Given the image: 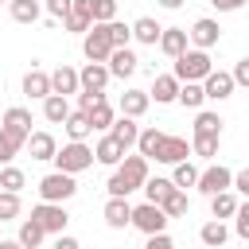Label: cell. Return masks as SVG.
<instances>
[{
	"label": "cell",
	"mask_w": 249,
	"mask_h": 249,
	"mask_svg": "<svg viewBox=\"0 0 249 249\" xmlns=\"http://www.w3.org/2000/svg\"><path fill=\"white\" fill-rule=\"evenodd\" d=\"M144 183H148V160H144V156H124V160L117 163V171L109 175L105 191H109V198H128V195L140 191Z\"/></svg>",
	"instance_id": "1"
},
{
	"label": "cell",
	"mask_w": 249,
	"mask_h": 249,
	"mask_svg": "<svg viewBox=\"0 0 249 249\" xmlns=\"http://www.w3.org/2000/svg\"><path fill=\"white\" fill-rule=\"evenodd\" d=\"M210 70H214L210 54H206V51H195V47H187V51L175 58V70H171V74H175V82L183 86V82H202Z\"/></svg>",
	"instance_id": "2"
},
{
	"label": "cell",
	"mask_w": 249,
	"mask_h": 249,
	"mask_svg": "<svg viewBox=\"0 0 249 249\" xmlns=\"http://www.w3.org/2000/svg\"><path fill=\"white\" fill-rule=\"evenodd\" d=\"M54 167L66 171V175H78V171L93 167V148H89L86 140H70V144H62V148L54 152Z\"/></svg>",
	"instance_id": "3"
},
{
	"label": "cell",
	"mask_w": 249,
	"mask_h": 249,
	"mask_svg": "<svg viewBox=\"0 0 249 249\" xmlns=\"http://www.w3.org/2000/svg\"><path fill=\"white\" fill-rule=\"evenodd\" d=\"M78 195V183H74V175H66V171H51V175H43L39 179V198L43 202H66V198H74Z\"/></svg>",
	"instance_id": "4"
},
{
	"label": "cell",
	"mask_w": 249,
	"mask_h": 249,
	"mask_svg": "<svg viewBox=\"0 0 249 249\" xmlns=\"http://www.w3.org/2000/svg\"><path fill=\"white\" fill-rule=\"evenodd\" d=\"M0 132H4V136H8L16 148H27V136H31V113H27L23 105H12V109L4 113Z\"/></svg>",
	"instance_id": "5"
},
{
	"label": "cell",
	"mask_w": 249,
	"mask_h": 249,
	"mask_svg": "<svg viewBox=\"0 0 249 249\" xmlns=\"http://www.w3.org/2000/svg\"><path fill=\"white\" fill-rule=\"evenodd\" d=\"M167 214H163V206H156V202H140V206H132V226L140 230V233H167Z\"/></svg>",
	"instance_id": "6"
},
{
	"label": "cell",
	"mask_w": 249,
	"mask_h": 249,
	"mask_svg": "<svg viewBox=\"0 0 249 249\" xmlns=\"http://www.w3.org/2000/svg\"><path fill=\"white\" fill-rule=\"evenodd\" d=\"M206 198H214V195H222V191H233V171L226 167V163H210L206 171H198V183H195Z\"/></svg>",
	"instance_id": "7"
},
{
	"label": "cell",
	"mask_w": 249,
	"mask_h": 249,
	"mask_svg": "<svg viewBox=\"0 0 249 249\" xmlns=\"http://www.w3.org/2000/svg\"><path fill=\"white\" fill-rule=\"evenodd\" d=\"M31 218L43 226V233H54V237L66 233V222H70V214H66L58 202H39V206L31 210Z\"/></svg>",
	"instance_id": "8"
},
{
	"label": "cell",
	"mask_w": 249,
	"mask_h": 249,
	"mask_svg": "<svg viewBox=\"0 0 249 249\" xmlns=\"http://www.w3.org/2000/svg\"><path fill=\"white\" fill-rule=\"evenodd\" d=\"M82 51H86L89 62H105V58L113 54V43H109V35H105V23H93V27L82 35Z\"/></svg>",
	"instance_id": "9"
},
{
	"label": "cell",
	"mask_w": 249,
	"mask_h": 249,
	"mask_svg": "<svg viewBox=\"0 0 249 249\" xmlns=\"http://www.w3.org/2000/svg\"><path fill=\"white\" fill-rule=\"evenodd\" d=\"M187 156H191V144H187V136H163L152 160H156V163H171V167H175V163H183Z\"/></svg>",
	"instance_id": "10"
},
{
	"label": "cell",
	"mask_w": 249,
	"mask_h": 249,
	"mask_svg": "<svg viewBox=\"0 0 249 249\" xmlns=\"http://www.w3.org/2000/svg\"><path fill=\"white\" fill-rule=\"evenodd\" d=\"M105 66H109V78H128V74H136L140 58H136L132 47H113V54L105 58Z\"/></svg>",
	"instance_id": "11"
},
{
	"label": "cell",
	"mask_w": 249,
	"mask_h": 249,
	"mask_svg": "<svg viewBox=\"0 0 249 249\" xmlns=\"http://www.w3.org/2000/svg\"><path fill=\"white\" fill-rule=\"evenodd\" d=\"M218 35H222L218 19H195V23H191V31H187V39L195 43V51H210V47L218 43Z\"/></svg>",
	"instance_id": "12"
},
{
	"label": "cell",
	"mask_w": 249,
	"mask_h": 249,
	"mask_svg": "<svg viewBox=\"0 0 249 249\" xmlns=\"http://www.w3.org/2000/svg\"><path fill=\"white\" fill-rule=\"evenodd\" d=\"M78 86L89 89V93H105V86H109V66H105V62H86V66L78 70Z\"/></svg>",
	"instance_id": "13"
},
{
	"label": "cell",
	"mask_w": 249,
	"mask_h": 249,
	"mask_svg": "<svg viewBox=\"0 0 249 249\" xmlns=\"http://www.w3.org/2000/svg\"><path fill=\"white\" fill-rule=\"evenodd\" d=\"M202 93H206L210 101H226V97L233 93V78H230L226 70H210V74L202 78Z\"/></svg>",
	"instance_id": "14"
},
{
	"label": "cell",
	"mask_w": 249,
	"mask_h": 249,
	"mask_svg": "<svg viewBox=\"0 0 249 249\" xmlns=\"http://www.w3.org/2000/svg\"><path fill=\"white\" fill-rule=\"evenodd\" d=\"M148 105H152V97H148V89H124L121 93V101H117V109H121V117H144L148 113Z\"/></svg>",
	"instance_id": "15"
},
{
	"label": "cell",
	"mask_w": 249,
	"mask_h": 249,
	"mask_svg": "<svg viewBox=\"0 0 249 249\" xmlns=\"http://www.w3.org/2000/svg\"><path fill=\"white\" fill-rule=\"evenodd\" d=\"M101 218H105V226L124 230V226H132V202L128 198H109L105 210H101Z\"/></svg>",
	"instance_id": "16"
},
{
	"label": "cell",
	"mask_w": 249,
	"mask_h": 249,
	"mask_svg": "<svg viewBox=\"0 0 249 249\" xmlns=\"http://www.w3.org/2000/svg\"><path fill=\"white\" fill-rule=\"evenodd\" d=\"M187 47H191V39H187V27H163V35H160V51H163L167 58H179Z\"/></svg>",
	"instance_id": "17"
},
{
	"label": "cell",
	"mask_w": 249,
	"mask_h": 249,
	"mask_svg": "<svg viewBox=\"0 0 249 249\" xmlns=\"http://www.w3.org/2000/svg\"><path fill=\"white\" fill-rule=\"evenodd\" d=\"M62 27L74 31V35H86V31L93 27V19H89V0H74V4H70V16L62 19Z\"/></svg>",
	"instance_id": "18"
},
{
	"label": "cell",
	"mask_w": 249,
	"mask_h": 249,
	"mask_svg": "<svg viewBox=\"0 0 249 249\" xmlns=\"http://www.w3.org/2000/svg\"><path fill=\"white\" fill-rule=\"evenodd\" d=\"M82 86H78V70L74 66H58L54 74H51V93H58V97H70V93H78Z\"/></svg>",
	"instance_id": "19"
},
{
	"label": "cell",
	"mask_w": 249,
	"mask_h": 249,
	"mask_svg": "<svg viewBox=\"0 0 249 249\" xmlns=\"http://www.w3.org/2000/svg\"><path fill=\"white\" fill-rule=\"evenodd\" d=\"M93 160H97V163H105V167H117V163L124 160V148H121V144L105 132V136L93 144Z\"/></svg>",
	"instance_id": "20"
},
{
	"label": "cell",
	"mask_w": 249,
	"mask_h": 249,
	"mask_svg": "<svg viewBox=\"0 0 249 249\" xmlns=\"http://www.w3.org/2000/svg\"><path fill=\"white\" fill-rule=\"evenodd\" d=\"M23 93L35 97V101H47V97H51V74H43V70H27V74H23Z\"/></svg>",
	"instance_id": "21"
},
{
	"label": "cell",
	"mask_w": 249,
	"mask_h": 249,
	"mask_svg": "<svg viewBox=\"0 0 249 249\" xmlns=\"http://www.w3.org/2000/svg\"><path fill=\"white\" fill-rule=\"evenodd\" d=\"M148 97H156V105L175 101V97H179V82H175V74H156V82H152Z\"/></svg>",
	"instance_id": "22"
},
{
	"label": "cell",
	"mask_w": 249,
	"mask_h": 249,
	"mask_svg": "<svg viewBox=\"0 0 249 249\" xmlns=\"http://www.w3.org/2000/svg\"><path fill=\"white\" fill-rule=\"evenodd\" d=\"M109 136L128 152V148L136 144V136H140V124H136L132 117H117V121H113V128H109Z\"/></svg>",
	"instance_id": "23"
},
{
	"label": "cell",
	"mask_w": 249,
	"mask_h": 249,
	"mask_svg": "<svg viewBox=\"0 0 249 249\" xmlns=\"http://www.w3.org/2000/svg\"><path fill=\"white\" fill-rule=\"evenodd\" d=\"M160 35H163V27H160L152 16H140V19L132 23V39H136V43H144V47H156V43H160Z\"/></svg>",
	"instance_id": "24"
},
{
	"label": "cell",
	"mask_w": 249,
	"mask_h": 249,
	"mask_svg": "<svg viewBox=\"0 0 249 249\" xmlns=\"http://www.w3.org/2000/svg\"><path fill=\"white\" fill-rule=\"evenodd\" d=\"M27 148H31V160H54V152H58V144H54L51 132H31Z\"/></svg>",
	"instance_id": "25"
},
{
	"label": "cell",
	"mask_w": 249,
	"mask_h": 249,
	"mask_svg": "<svg viewBox=\"0 0 249 249\" xmlns=\"http://www.w3.org/2000/svg\"><path fill=\"white\" fill-rule=\"evenodd\" d=\"M198 241H202L206 249H222V245L230 241V230H226V222H218V218H214V222H206V226L198 230Z\"/></svg>",
	"instance_id": "26"
},
{
	"label": "cell",
	"mask_w": 249,
	"mask_h": 249,
	"mask_svg": "<svg viewBox=\"0 0 249 249\" xmlns=\"http://www.w3.org/2000/svg\"><path fill=\"white\" fill-rule=\"evenodd\" d=\"M70 113H74V109H70V101H66V97H58V93H51V97L43 101V117H47L51 124H62Z\"/></svg>",
	"instance_id": "27"
},
{
	"label": "cell",
	"mask_w": 249,
	"mask_h": 249,
	"mask_svg": "<svg viewBox=\"0 0 249 249\" xmlns=\"http://www.w3.org/2000/svg\"><path fill=\"white\" fill-rule=\"evenodd\" d=\"M86 117H89V128H93V132H109V128H113V121H117V113H113V105H109V101L93 105Z\"/></svg>",
	"instance_id": "28"
},
{
	"label": "cell",
	"mask_w": 249,
	"mask_h": 249,
	"mask_svg": "<svg viewBox=\"0 0 249 249\" xmlns=\"http://www.w3.org/2000/svg\"><path fill=\"white\" fill-rule=\"evenodd\" d=\"M43 237H47V233H43V226H39L35 218L19 222V233H16V241H19L23 249H39V245H43Z\"/></svg>",
	"instance_id": "29"
},
{
	"label": "cell",
	"mask_w": 249,
	"mask_h": 249,
	"mask_svg": "<svg viewBox=\"0 0 249 249\" xmlns=\"http://www.w3.org/2000/svg\"><path fill=\"white\" fill-rule=\"evenodd\" d=\"M163 136H167V132H160V128H140V136H136V156H144V160H152Z\"/></svg>",
	"instance_id": "30"
},
{
	"label": "cell",
	"mask_w": 249,
	"mask_h": 249,
	"mask_svg": "<svg viewBox=\"0 0 249 249\" xmlns=\"http://www.w3.org/2000/svg\"><path fill=\"white\" fill-rule=\"evenodd\" d=\"M140 191L148 195V202H156V206H163V198H167L171 191H179V187H175L171 179H160V175H156V179H148V183H144Z\"/></svg>",
	"instance_id": "31"
},
{
	"label": "cell",
	"mask_w": 249,
	"mask_h": 249,
	"mask_svg": "<svg viewBox=\"0 0 249 249\" xmlns=\"http://www.w3.org/2000/svg\"><path fill=\"white\" fill-rule=\"evenodd\" d=\"M8 12H12V19H16V23H35L43 8H39V0H12V4H8Z\"/></svg>",
	"instance_id": "32"
},
{
	"label": "cell",
	"mask_w": 249,
	"mask_h": 249,
	"mask_svg": "<svg viewBox=\"0 0 249 249\" xmlns=\"http://www.w3.org/2000/svg\"><path fill=\"white\" fill-rule=\"evenodd\" d=\"M175 101H179V105H187V109H202V101H206V93H202V82H183Z\"/></svg>",
	"instance_id": "33"
},
{
	"label": "cell",
	"mask_w": 249,
	"mask_h": 249,
	"mask_svg": "<svg viewBox=\"0 0 249 249\" xmlns=\"http://www.w3.org/2000/svg\"><path fill=\"white\" fill-rule=\"evenodd\" d=\"M195 136H222V117L198 109V117H195Z\"/></svg>",
	"instance_id": "34"
},
{
	"label": "cell",
	"mask_w": 249,
	"mask_h": 249,
	"mask_svg": "<svg viewBox=\"0 0 249 249\" xmlns=\"http://www.w3.org/2000/svg\"><path fill=\"white\" fill-rule=\"evenodd\" d=\"M62 128H66V136H70V140H86V136L93 132V128H89V117H86L82 109H78V113H70V117L62 121Z\"/></svg>",
	"instance_id": "35"
},
{
	"label": "cell",
	"mask_w": 249,
	"mask_h": 249,
	"mask_svg": "<svg viewBox=\"0 0 249 249\" xmlns=\"http://www.w3.org/2000/svg\"><path fill=\"white\" fill-rule=\"evenodd\" d=\"M210 210H214L218 222H222V218H233V214H237V195H233V191L214 195V198H210Z\"/></svg>",
	"instance_id": "36"
},
{
	"label": "cell",
	"mask_w": 249,
	"mask_h": 249,
	"mask_svg": "<svg viewBox=\"0 0 249 249\" xmlns=\"http://www.w3.org/2000/svg\"><path fill=\"white\" fill-rule=\"evenodd\" d=\"M171 183H175L179 191L195 187V183H198V167H195V163H187V160H183V163H175V175H171Z\"/></svg>",
	"instance_id": "37"
},
{
	"label": "cell",
	"mask_w": 249,
	"mask_h": 249,
	"mask_svg": "<svg viewBox=\"0 0 249 249\" xmlns=\"http://www.w3.org/2000/svg\"><path fill=\"white\" fill-rule=\"evenodd\" d=\"M23 183H27V179H23V171H19V167H12V163H8V167H0V191L19 195V191H23Z\"/></svg>",
	"instance_id": "38"
},
{
	"label": "cell",
	"mask_w": 249,
	"mask_h": 249,
	"mask_svg": "<svg viewBox=\"0 0 249 249\" xmlns=\"http://www.w3.org/2000/svg\"><path fill=\"white\" fill-rule=\"evenodd\" d=\"M89 19H93V23L117 19V0H89Z\"/></svg>",
	"instance_id": "39"
},
{
	"label": "cell",
	"mask_w": 249,
	"mask_h": 249,
	"mask_svg": "<svg viewBox=\"0 0 249 249\" xmlns=\"http://www.w3.org/2000/svg\"><path fill=\"white\" fill-rule=\"evenodd\" d=\"M105 35H109V43H113V47H128L132 27H128V23H121V19H109V23H105Z\"/></svg>",
	"instance_id": "40"
},
{
	"label": "cell",
	"mask_w": 249,
	"mask_h": 249,
	"mask_svg": "<svg viewBox=\"0 0 249 249\" xmlns=\"http://www.w3.org/2000/svg\"><path fill=\"white\" fill-rule=\"evenodd\" d=\"M187 206H191V202H187V191H171V195L163 198V214H167V218H183Z\"/></svg>",
	"instance_id": "41"
},
{
	"label": "cell",
	"mask_w": 249,
	"mask_h": 249,
	"mask_svg": "<svg viewBox=\"0 0 249 249\" xmlns=\"http://www.w3.org/2000/svg\"><path fill=\"white\" fill-rule=\"evenodd\" d=\"M218 140H222V136H195V140H191V152L202 156V160H214V156H218Z\"/></svg>",
	"instance_id": "42"
},
{
	"label": "cell",
	"mask_w": 249,
	"mask_h": 249,
	"mask_svg": "<svg viewBox=\"0 0 249 249\" xmlns=\"http://www.w3.org/2000/svg\"><path fill=\"white\" fill-rule=\"evenodd\" d=\"M19 218V195L0 191V222H16Z\"/></svg>",
	"instance_id": "43"
},
{
	"label": "cell",
	"mask_w": 249,
	"mask_h": 249,
	"mask_svg": "<svg viewBox=\"0 0 249 249\" xmlns=\"http://www.w3.org/2000/svg\"><path fill=\"white\" fill-rule=\"evenodd\" d=\"M233 233L249 245V198H245V202H237V214H233Z\"/></svg>",
	"instance_id": "44"
},
{
	"label": "cell",
	"mask_w": 249,
	"mask_h": 249,
	"mask_svg": "<svg viewBox=\"0 0 249 249\" xmlns=\"http://www.w3.org/2000/svg\"><path fill=\"white\" fill-rule=\"evenodd\" d=\"M105 101V93H89V89H78V109L82 113H89L93 105H101Z\"/></svg>",
	"instance_id": "45"
},
{
	"label": "cell",
	"mask_w": 249,
	"mask_h": 249,
	"mask_svg": "<svg viewBox=\"0 0 249 249\" xmlns=\"http://www.w3.org/2000/svg\"><path fill=\"white\" fill-rule=\"evenodd\" d=\"M70 4H74V0H47L51 19H66V16H70Z\"/></svg>",
	"instance_id": "46"
},
{
	"label": "cell",
	"mask_w": 249,
	"mask_h": 249,
	"mask_svg": "<svg viewBox=\"0 0 249 249\" xmlns=\"http://www.w3.org/2000/svg\"><path fill=\"white\" fill-rule=\"evenodd\" d=\"M16 152H19V148H16V144H12V140L0 132V167H8V163L16 160Z\"/></svg>",
	"instance_id": "47"
},
{
	"label": "cell",
	"mask_w": 249,
	"mask_h": 249,
	"mask_svg": "<svg viewBox=\"0 0 249 249\" xmlns=\"http://www.w3.org/2000/svg\"><path fill=\"white\" fill-rule=\"evenodd\" d=\"M230 78H233V86H245V89H249V58H241V62L230 70Z\"/></svg>",
	"instance_id": "48"
},
{
	"label": "cell",
	"mask_w": 249,
	"mask_h": 249,
	"mask_svg": "<svg viewBox=\"0 0 249 249\" xmlns=\"http://www.w3.org/2000/svg\"><path fill=\"white\" fill-rule=\"evenodd\" d=\"M144 249H175V241H171V237H167V233H152V237H148V245H144Z\"/></svg>",
	"instance_id": "49"
},
{
	"label": "cell",
	"mask_w": 249,
	"mask_h": 249,
	"mask_svg": "<svg viewBox=\"0 0 249 249\" xmlns=\"http://www.w3.org/2000/svg\"><path fill=\"white\" fill-rule=\"evenodd\" d=\"M233 191H241V195L249 198V167H241V171L233 175Z\"/></svg>",
	"instance_id": "50"
},
{
	"label": "cell",
	"mask_w": 249,
	"mask_h": 249,
	"mask_svg": "<svg viewBox=\"0 0 249 249\" xmlns=\"http://www.w3.org/2000/svg\"><path fill=\"white\" fill-rule=\"evenodd\" d=\"M51 249H82V245H78V237H70V233H58Z\"/></svg>",
	"instance_id": "51"
},
{
	"label": "cell",
	"mask_w": 249,
	"mask_h": 249,
	"mask_svg": "<svg viewBox=\"0 0 249 249\" xmlns=\"http://www.w3.org/2000/svg\"><path fill=\"white\" fill-rule=\"evenodd\" d=\"M210 4H214L218 12H237V8L245 4V0H210Z\"/></svg>",
	"instance_id": "52"
},
{
	"label": "cell",
	"mask_w": 249,
	"mask_h": 249,
	"mask_svg": "<svg viewBox=\"0 0 249 249\" xmlns=\"http://www.w3.org/2000/svg\"><path fill=\"white\" fill-rule=\"evenodd\" d=\"M0 249H23V245H19L16 237H12V241H0Z\"/></svg>",
	"instance_id": "53"
},
{
	"label": "cell",
	"mask_w": 249,
	"mask_h": 249,
	"mask_svg": "<svg viewBox=\"0 0 249 249\" xmlns=\"http://www.w3.org/2000/svg\"><path fill=\"white\" fill-rule=\"evenodd\" d=\"M179 4H183V0H160V8H171V12H175Z\"/></svg>",
	"instance_id": "54"
},
{
	"label": "cell",
	"mask_w": 249,
	"mask_h": 249,
	"mask_svg": "<svg viewBox=\"0 0 249 249\" xmlns=\"http://www.w3.org/2000/svg\"><path fill=\"white\" fill-rule=\"evenodd\" d=\"M0 4H12V0H0Z\"/></svg>",
	"instance_id": "55"
}]
</instances>
